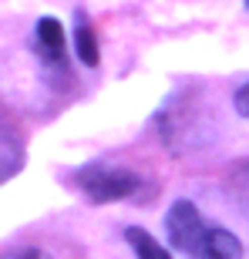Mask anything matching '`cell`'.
I'll return each mask as SVG.
<instances>
[{
	"label": "cell",
	"instance_id": "1",
	"mask_svg": "<svg viewBox=\"0 0 249 259\" xmlns=\"http://www.w3.org/2000/svg\"><path fill=\"white\" fill-rule=\"evenodd\" d=\"M77 185L91 202H118L138 189V175L128 168H108V165H88L77 172Z\"/></svg>",
	"mask_w": 249,
	"mask_h": 259
},
{
	"label": "cell",
	"instance_id": "2",
	"mask_svg": "<svg viewBox=\"0 0 249 259\" xmlns=\"http://www.w3.org/2000/svg\"><path fill=\"white\" fill-rule=\"evenodd\" d=\"M165 229H169V242H172L175 249L192 252V249H195V242H199V236L205 232V222H202L199 209H195L189 199H179L172 209H169Z\"/></svg>",
	"mask_w": 249,
	"mask_h": 259
},
{
	"label": "cell",
	"instance_id": "3",
	"mask_svg": "<svg viewBox=\"0 0 249 259\" xmlns=\"http://www.w3.org/2000/svg\"><path fill=\"white\" fill-rule=\"evenodd\" d=\"M189 256L192 259H242V242L229 229L205 226V232L199 236V242H195V249Z\"/></svg>",
	"mask_w": 249,
	"mask_h": 259
},
{
	"label": "cell",
	"instance_id": "4",
	"mask_svg": "<svg viewBox=\"0 0 249 259\" xmlns=\"http://www.w3.org/2000/svg\"><path fill=\"white\" fill-rule=\"evenodd\" d=\"M37 51L51 64H61V61H64V27H61L54 17L37 20Z\"/></svg>",
	"mask_w": 249,
	"mask_h": 259
},
{
	"label": "cell",
	"instance_id": "5",
	"mask_svg": "<svg viewBox=\"0 0 249 259\" xmlns=\"http://www.w3.org/2000/svg\"><path fill=\"white\" fill-rule=\"evenodd\" d=\"M124 239L132 242V249H135L138 259H172L169 249H165L162 242H155L145 229H135V226H132V229H124Z\"/></svg>",
	"mask_w": 249,
	"mask_h": 259
},
{
	"label": "cell",
	"instance_id": "6",
	"mask_svg": "<svg viewBox=\"0 0 249 259\" xmlns=\"http://www.w3.org/2000/svg\"><path fill=\"white\" fill-rule=\"evenodd\" d=\"M74 40H77V58L85 61L88 67L98 64V40H95V30L85 17H77V30H74Z\"/></svg>",
	"mask_w": 249,
	"mask_h": 259
},
{
	"label": "cell",
	"instance_id": "7",
	"mask_svg": "<svg viewBox=\"0 0 249 259\" xmlns=\"http://www.w3.org/2000/svg\"><path fill=\"white\" fill-rule=\"evenodd\" d=\"M0 259H51V256L37 246H17V249H7Z\"/></svg>",
	"mask_w": 249,
	"mask_h": 259
},
{
	"label": "cell",
	"instance_id": "8",
	"mask_svg": "<svg viewBox=\"0 0 249 259\" xmlns=\"http://www.w3.org/2000/svg\"><path fill=\"white\" fill-rule=\"evenodd\" d=\"M236 111L249 118V84H242L239 91H236Z\"/></svg>",
	"mask_w": 249,
	"mask_h": 259
},
{
	"label": "cell",
	"instance_id": "9",
	"mask_svg": "<svg viewBox=\"0 0 249 259\" xmlns=\"http://www.w3.org/2000/svg\"><path fill=\"white\" fill-rule=\"evenodd\" d=\"M242 182H246V189H242V209L249 212V168L242 172Z\"/></svg>",
	"mask_w": 249,
	"mask_h": 259
},
{
	"label": "cell",
	"instance_id": "10",
	"mask_svg": "<svg viewBox=\"0 0 249 259\" xmlns=\"http://www.w3.org/2000/svg\"><path fill=\"white\" fill-rule=\"evenodd\" d=\"M0 175H4V168H0Z\"/></svg>",
	"mask_w": 249,
	"mask_h": 259
}]
</instances>
